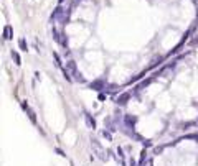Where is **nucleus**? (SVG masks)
Here are the masks:
<instances>
[{"instance_id":"f257e3e1","label":"nucleus","mask_w":198,"mask_h":166,"mask_svg":"<svg viewBox=\"0 0 198 166\" xmlns=\"http://www.w3.org/2000/svg\"><path fill=\"white\" fill-rule=\"evenodd\" d=\"M129 94H127V92H124V94H121L119 97H117V104H121V105H126L127 104V100H129Z\"/></svg>"},{"instance_id":"f03ea898","label":"nucleus","mask_w":198,"mask_h":166,"mask_svg":"<svg viewBox=\"0 0 198 166\" xmlns=\"http://www.w3.org/2000/svg\"><path fill=\"white\" fill-rule=\"evenodd\" d=\"M23 108H25V110L28 112V117H30V120H32V122H33V123H37V117H35V113H33V110H32V108L28 107L27 104H23Z\"/></svg>"},{"instance_id":"7ed1b4c3","label":"nucleus","mask_w":198,"mask_h":166,"mask_svg":"<svg viewBox=\"0 0 198 166\" xmlns=\"http://www.w3.org/2000/svg\"><path fill=\"white\" fill-rule=\"evenodd\" d=\"M12 38V26L7 25L3 28V39H10Z\"/></svg>"},{"instance_id":"20e7f679","label":"nucleus","mask_w":198,"mask_h":166,"mask_svg":"<svg viewBox=\"0 0 198 166\" xmlns=\"http://www.w3.org/2000/svg\"><path fill=\"white\" fill-rule=\"evenodd\" d=\"M12 58H13V61H15V64H17V66H20V64H22L20 54H18V53H17V51H12Z\"/></svg>"},{"instance_id":"39448f33","label":"nucleus","mask_w":198,"mask_h":166,"mask_svg":"<svg viewBox=\"0 0 198 166\" xmlns=\"http://www.w3.org/2000/svg\"><path fill=\"white\" fill-rule=\"evenodd\" d=\"M104 85L102 81H94V82H91V89H96V90H101V87Z\"/></svg>"},{"instance_id":"423d86ee","label":"nucleus","mask_w":198,"mask_h":166,"mask_svg":"<svg viewBox=\"0 0 198 166\" xmlns=\"http://www.w3.org/2000/svg\"><path fill=\"white\" fill-rule=\"evenodd\" d=\"M18 46H20V49L27 51V41H25V38H20L18 39Z\"/></svg>"},{"instance_id":"0eeeda50","label":"nucleus","mask_w":198,"mask_h":166,"mask_svg":"<svg viewBox=\"0 0 198 166\" xmlns=\"http://www.w3.org/2000/svg\"><path fill=\"white\" fill-rule=\"evenodd\" d=\"M53 56H55V59H56V64H58V66H61V59H60V56H58L56 53H55Z\"/></svg>"},{"instance_id":"6e6552de","label":"nucleus","mask_w":198,"mask_h":166,"mask_svg":"<svg viewBox=\"0 0 198 166\" xmlns=\"http://www.w3.org/2000/svg\"><path fill=\"white\" fill-rule=\"evenodd\" d=\"M63 2H65V0H60V3H63Z\"/></svg>"}]
</instances>
